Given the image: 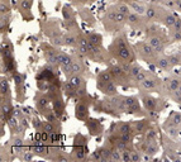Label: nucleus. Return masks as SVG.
I'll use <instances>...</instances> for the list:
<instances>
[{
	"label": "nucleus",
	"instance_id": "nucleus-29",
	"mask_svg": "<svg viewBox=\"0 0 181 162\" xmlns=\"http://www.w3.org/2000/svg\"><path fill=\"white\" fill-rule=\"evenodd\" d=\"M117 128V136L119 134H123V133H130V132H134L133 131V127H132V123H127V122H120L115 125Z\"/></svg>",
	"mask_w": 181,
	"mask_h": 162
},
{
	"label": "nucleus",
	"instance_id": "nucleus-38",
	"mask_svg": "<svg viewBox=\"0 0 181 162\" xmlns=\"http://www.w3.org/2000/svg\"><path fill=\"white\" fill-rule=\"evenodd\" d=\"M168 119H170L175 125L181 128V113L180 111H172L170 114V117H168Z\"/></svg>",
	"mask_w": 181,
	"mask_h": 162
},
{
	"label": "nucleus",
	"instance_id": "nucleus-28",
	"mask_svg": "<svg viewBox=\"0 0 181 162\" xmlns=\"http://www.w3.org/2000/svg\"><path fill=\"white\" fill-rule=\"evenodd\" d=\"M24 148V143H23V137L22 136H17L14 137V140L11 141V149L13 152H15L17 155H20Z\"/></svg>",
	"mask_w": 181,
	"mask_h": 162
},
{
	"label": "nucleus",
	"instance_id": "nucleus-10",
	"mask_svg": "<svg viewBox=\"0 0 181 162\" xmlns=\"http://www.w3.org/2000/svg\"><path fill=\"white\" fill-rule=\"evenodd\" d=\"M44 48V57L47 60L48 66L51 67H57L60 66V61H58V51L51 46H43Z\"/></svg>",
	"mask_w": 181,
	"mask_h": 162
},
{
	"label": "nucleus",
	"instance_id": "nucleus-52",
	"mask_svg": "<svg viewBox=\"0 0 181 162\" xmlns=\"http://www.w3.org/2000/svg\"><path fill=\"white\" fill-rule=\"evenodd\" d=\"M81 2H88V0H81ZM90 2H94V0H90Z\"/></svg>",
	"mask_w": 181,
	"mask_h": 162
},
{
	"label": "nucleus",
	"instance_id": "nucleus-30",
	"mask_svg": "<svg viewBox=\"0 0 181 162\" xmlns=\"http://www.w3.org/2000/svg\"><path fill=\"white\" fill-rule=\"evenodd\" d=\"M129 6L132 9V11H134V13H138L141 15H144V13H146V10H147V6L146 5H143L138 2H136V0H132V2L129 3Z\"/></svg>",
	"mask_w": 181,
	"mask_h": 162
},
{
	"label": "nucleus",
	"instance_id": "nucleus-14",
	"mask_svg": "<svg viewBox=\"0 0 181 162\" xmlns=\"http://www.w3.org/2000/svg\"><path fill=\"white\" fill-rule=\"evenodd\" d=\"M144 22L146 20H143V17L138 13H134V11H132L129 15H127V23L132 28H136V29L143 28Z\"/></svg>",
	"mask_w": 181,
	"mask_h": 162
},
{
	"label": "nucleus",
	"instance_id": "nucleus-40",
	"mask_svg": "<svg viewBox=\"0 0 181 162\" xmlns=\"http://www.w3.org/2000/svg\"><path fill=\"white\" fill-rule=\"evenodd\" d=\"M13 79H14L15 86H17V87H22L23 84H24V80H26V76H24L23 74H19V72H14Z\"/></svg>",
	"mask_w": 181,
	"mask_h": 162
},
{
	"label": "nucleus",
	"instance_id": "nucleus-34",
	"mask_svg": "<svg viewBox=\"0 0 181 162\" xmlns=\"http://www.w3.org/2000/svg\"><path fill=\"white\" fill-rule=\"evenodd\" d=\"M41 132H46L48 134L56 132V124L52 123V122H48V120L43 122V124H42V131Z\"/></svg>",
	"mask_w": 181,
	"mask_h": 162
},
{
	"label": "nucleus",
	"instance_id": "nucleus-47",
	"mask_svg": "<svg viewBox=\"0 0 181 162\" xmlns=\"http://www.w3.org/2000/svg\"><path fill=\"white\" fill-rule=\"evenodd\" d=\"M19 6L22 10H31L32 6V0H20Z\"/></svg>",
	"mask_w": 181,
	"mask_h": 162
},
{
	"label": "nucleus",
	"instance_id": "nucleus-27",
	"mask_svg": "<svg viewBox=\"0 0 181 162\" xmlns=\"http://www.w3.org/2000/svg\"><path fill=\"white\" fill-rule=\"evenodd\" d=\"M86 37H88V39H89L90 43H93L94 46H96V47L103 48V36H101L100 33H98V32H91V33L88 34Z\"/></svg>",
	"mask_w": 181,
	"mask_h": 162
},
{
	"label": "nucleus",
	"instance_id": "nucleus-17",
	"mask_svg": "<svg viewBox=\"0 0 181 162\" xmlns=\"http://www.w3.org/2000/svg\"><path fill=\"white\" fill-rule=\"evenodd\" d=\"M132 127L136 134H143L146 133L150 128V119H142V120H133Z\"/></svg>",
	"mask_w": 181,
	"mask_h": 162
},
{
	"label": "nucleus",
	"instance_id": "nucleus-2",
	"mask_svg": "<svg viewBox=\"0 0 181 162\" xmlns=\"http://www.w3.org/2000/svg\"><path fill=\"white\" fill-rule=\"evenodd\" d=\"M103 22H104V26L106 29L117 30L122 27L124 23H127V17L123 15L122 13H119L115 8H113V9H109L104 14Z\"/></svg>",
	"mask_w": 181,
	"mask_h": 162
},
{
	"label": "nucleus",
	"instance_id": "nucleus-50",
	"mask_svg": "<svg viewBox=\"0 0 181 162\" xmlns=\"http://www.w3.org/2000/svg\"><path fill=\"white\" fill-rule=\"evenodd\" d=\"M171 30H181V19L179 17L176 18V22H175L174 27L171 28Z\"/></svg>",
	"mask_w": 181,
	"mask_h": 162
},
{
	"label": "nucleus",
	"instance_id": "nucleus-54",
	"mask_svg": "<svg viewBox=\"0 0 181 162\" xmlns=\"http://www.w3.org/2000/svg\"><path fill=\"white\" fill-rule=\"evenodd\" d=\"M180 52H181V51H180Z\"/></svg>",
	"mask_w": 181,
	"mask_h": 162
},
{
	"label": "nucleus",
	"instance_id": "nucleus-39",
	"mask_svg": "<svg viewBox=\"0 0 181 162\" xmlns=\"http://www.w3.org/2000/svg\"><path fill=\"white\" fill-rule=\"evenodd\" d=\"M91 160H94V161H104V153H103V147H99V148H96L95 151L93 152V155H91V157H90Z\"/></svg>",
	"mask_w": 181,
	"mask_h": 162
},
{
	"label": "nucleus",
	"instance_id": "nucleus-23",
	"mask_svg": "<svg viewBox=\"0 0 181 162\" xmlns=\"http://www.w3.org/2000/svg\"><path fill=\"white\" fill-rule=\"evenodd\" d=\"M114 77L110 72V70H104V71H100L99 75H98V79H96V86L98 85H103V84H106L109 81H113Z\"/></svg>",
	"mask_w": 181,
	"mask_h": 162
},
{
	"label": "nucleus",
	"instance_id": "nucleus-8",
	"mask_svg": "<svg viewBox=\"0 0 181 162\" xmlns=\"http://www.w3.org/2000/svg\"><path fill=\"white\" fill-rule=\"evenodd\" d=\"M139 99H141V101L143 104L144 109H146L148 113H158L157 108H158V103L161 100H158L157 98L152 96L151 94H148L147 91L146 92H144V91L139 92Z\"/></svg>",
	"mask_w": 181,
	"mask_h": 162
},
{
	"label": "nucleus",
	"instance_id": "nucleus-6",
	"mask_svg": "<svg viewBox=\"0 0 181 162\" xmlns=\"http://www.w3.org/2000/svg\"><path fill=\"white\" fill-rule=\"evenodd\" d=\"M161 84H162V80L161 79H158L156 75H153V74H151V72H148V75H147V77L144 79V80H142L141 83L137 85L142 91H160L161 90Z\"/></svg>",
	"mask_w": 181,
	"mask_h": 162
},
{
	"label": "nucleus",
	"instance_id": "nucleus-18",
	"mask_svg": "<svg viewBox=\"0 0 181 162\" xmlns=\"http://www.w3.org/2000/svg\"><path fill=\"white\" fill-rule=\"evenodd\" d=\"M176 18L177 17H175L171 11H168V10H162V13H161V15H160V20L163 23V24L168 28V29H171L172 27H174V24H175V22H176Z\"/></svg>",
	"mask_w": 181,
	"mask_h": 162
},
{
	"label": "nucleus",
	"instance_id": "nucleus-7",
	"mask_svg": "<svg viewBox=\"0 0 181 162\" xmlns=\"http://www.w3.org/2000/svg\"><path fill=\"white\" fill-rule=\"evenodd\" d=\"M86 140L85 137H82L81 134L75 137L74 141V147H72V156L75 160H85L88 156V146H86Z\"/></svg>",
	"mask_w": 181,
	"mask_h": 162
},
{
	"label": "nucleus",
	"instance_id": "nucleus-3",
	"mask_svg": "<svg viewBox=\"0 0 181 162\" xmlns=\"http://www.w3.org/2000/svg\"><path fill=\"white\" fill-rule=\"evenodd\" d=\"M134 50H136V53L141 57L142 60H144V62L147 63H153L154 65V61L157 59V56L160 53H157L154 51V48L148 43V42H138L134 44Z\"/></svg>",
	"mask_w": 181,
	"mask_h": 162
},
{
	"label": "nucleus",
	"instance_id": "nucleus-9",
	"mask_svg": "<svg viewBox=\"0 0 181 162\" xmlns=\"http://www.w3.org/2000/svg\"><path fill=\"white\" fill-rule=\"evenodd\" d=\"M125 113L134 114V115H143L138 96H125Z\"/></svg>",
	"mask_w": 181,
	"mask_h": 162
},
{
	"label": "nucleus",
	"instance_id": "nucleus-26",
	"mask_svg": "<svg viewBox=\"0 0 181 162\" xmlns=\"http://www.w3.org/2000/svg\"><path fill=\"white\" fill-rule=\"evenodd\" d=\"M58 61H60V67H66V66H71L74 62V57L71 55H67L65 52L58 51Z\"/></svg>",
	"mask_w": 181,
	"mask_h": 162
},
{
	"label": "nucleus",
	"instance_id": "nucleus-4",
	"mask_svg": "<svg viewBox=\"0 0 181 162\" xmlns=\"http://www.w3.org/2000/svg\"><path fill=\"white\" fill-rule=\"evenodd\" d=\"M181 89V76L177 75H170L168 77L162 80V84H161V92L165 95L171 96L176 90Z\"/></svg>",
	"mask_w": 181,
	"mask_h": 162
},
{
	"label": "nucleus",
	"instance_id": "nucleus-36",
	"mask_svg": "<svg viewBox=\"0 0 181 162\" xmlns=\"http://www.w3.org/2000/svg\"><path fill=\"white\" fill-rule=\"evenodd\" d=\"M156 138H157V132L154 128H148V131L144 133V142L156 141Z\"/></svg>",
	"mask_w": 181,
	"mask_h": 162
},
{
	"label": "nucleus",
	"instance_id": "nucleus-25",
	"mask_svg": "<svg viewBox=\"0 0 181 162\" xmlns=\"http://www.w3.org/2000/svg\"><path fill=\"white\" fill-rule=\"evenodd\" d=\"M162 13V10H160L157 6H154V5H148L147 6V10H146V13H144V15H146V18L148 20H153V19H158L160 15Z\"/></svg>",
	"mask_w": 181,
	"mask_h": 162
},
{
	"label": "nucleus",
	"instance_id": "nucleus-49",
	"mask_svg": "<svg viewBox=\"0 0 181 162\" xmlns=\"http://www.w3.org/2000/svg\"><path fill=\"white\" fill-rule=\"evenodd\" d=\"M0 9H2V14H8V13H9L10 8H9L8 4H5V0H2V4H0Z\"/></svg>",
	"mask_w": 181,
	"mask_h": 162
},
{
	"label": "nucleus",
	"instance_id": "nucleus-37",
	"mask_svg": "<svg viewBox=\"0 0 181 162\" xmlns=\"http://www.w3.org/2000/svg\"><path fill=\"white\" fill-rule=\"evenodd\" d=\"M168 57H170V61L171 63L175 66H181V52L177 51L175 53H171V55H168Z\"/></svg>",
	"mask_w": 181,
	"mask_h": 162
},
{
	"label": "nucleus",
	"instance_id": "nucleus-41",
	"mask_svg": "<svg viewBox=\"0 0 181 162\" xmlns=\"http://www.w3.org/2000/svg\"><path fill=\"white\" fill-rule=\"evenodd\" d=\"M5 96H9V85H8V80L3 77L2 79V99H5Z\"/></svg>",
	"mask_w": 181,
	"mask_h": 162
},
{
	"label": "nucleus",
	"instance_id": "nucleus-19",
	"mask_svg": "<svg viewBox=\"0 0 181 162\" xmlns=\"http://www.w3.org/2000/svg\"><path fill=\"white\" fill-rule=\"evenodd\" d=\"M162 128H163V131L166 132V134H168L170 137H172V138H176V137H179V131H180V127H177V125H175L170 119H166V122L162 124Z\"/></svg>",
	"mask_w": 181,
	"mask_h": 162
},
{
	"label": "nucleus",
	"instance_id": "nucleus-5",
	"mask_svg": "<svg viewBox=\"0 0 181 162\" xmlns=\"http://www.w3.org/2000/svg\"><path fill=\"white\" fill-rule=\"evenodd\" d=\"M109 70H110V72H112V75L114 77V81H115L118 85H124V86L128 85V86H130V83L133 80L130 79V76L125 72V70L122 67V65H120L119 62L117 65L110 66Z\"/></svg>",
	"mask_w": 181,
	"mask_h": 162
},
{
	"label": "nucleus",
	"instance_id": "nucleus-53",
	"mask_svg": "<svg viewBox=\"0 0 181 162\" xmlns=\"http://www.w3.org/2000/svg\"><path fill=\"white\" fill-rule=\"evenodd\" d=\"M180 148H181V141H180Z\"/></svg>",
	"mask_w": 181,
	"mask_h": 162
},
{
	"label": "nucleus",
	"instance_id": "nucleus-20",
	"mask_svg": "<svg viewBox=\"0 0 181 162\" xmlns=\"http://www.w3.org/2000/svg\"><path fill=\"white\" fill-rule=\"evenodd\" d=\"M158 152V144L156 141H151V142H144V147H143V153L147 157L152 158L153 156H156Z\"/></svg>",
	"mask_w": 181,
	"mask_h": 162
},
{
	"label": "nucleus",
	"instance_id": "nucleus-13",
	"mask_svg": "<svg viewBox=\"0 0 181 162\" xmlns=\"http://www.w3.org/2000/svg\"><path fill=\"white\" fill-rule=\"evenodd\" d=\"M154 66L158 67L160 70H163V71H171L174 68V65L170 61V57L163 55V53H160L157 56V59L154 61Z\"/></svg>",
	"mask_w": 181,
	"mask_h": 162
},
{
	"label": "nucleus",
	"instance_id": "nucleus-22",
	"mask_svg": "<svg viewBox=\"0 0 181 162\" xmlns=\"http://www.w3.org/2000/svg\"><path fill=\"white\" fill-rule=\"evenodd\" d=\"M68 83L74 86L76 90H80L82 87H86V81L81 75H72L70 79H68Z\"/></svg>",
	"mask_w": 181,
	"mask_h": 162
},
{
	"label": "nucleus",
	"instance_id": "nucleus-12",
	"mask_svg": "<svg viewBox=\"0 0 181 162\" xmlns=\"http://www.w3.org/2000/svg\"><path fill=\"white\" fill-rule=\"evenodd\" d=\"M147 42L152 46L157 53H163L166 43H165V39L161 36H158V34H150L148 38H147Z\"/></svg>",
	"mask_w": 181,
	"mask_h": 162
},
{
	"label": "nucleus",
	"instance_id": "nucleus-42",
	"mask_svg": "<svg viewBox=\"0 0 181 162\" xmlns=\"http://www.w3.org/2000/svg\"><path fill=\"white\" fill-rule=\"evenodd\" d=\"M110 161H122V149H119L118 147H113L112 151V160Z\"/></svg>",
	"mask_w": 181,
	"mask_h": 162
},
{
	"label": "nucleus",
	"instance_id": "nucleus-21",
	"mask_svg": "<svg viewBox=\"0 0 181 162\" xmlns=\"http://www.w3.org/2000/svg\"><path fill=\"white\" fill-rule=\"evenodd\" d=\"M50 103H51L50 101V98H48L46 94H42V92H39V94L35 96V107H37V109L41 113L50 107Z\"/></svg>",
	"mask_w": 181,
	"mask_h": 162
},
{
	"label": "nucleus",
	"instance_id": "nucleus-11",
	"mask_svg": "<svg viewBox=\"0 0 181 162\" xmlns=\"http://www.w3.org/2000/svg\"><path fill=\"white\" fill-rule=\"evenodd\" d=\"M75 117L79 120L89 119V105L82 99H79V101L75 105Z\"/></svg>",
	"mask_w": 181,
	"mask_h": 162
},
{
	"label": "nucleus",
	"instance_id": "nucleus-1",
	"mask_svg": "<svg viewBox=\"0 0 181 162\" xmlns=\"http://www.w3.org/2000/svg\"><path fill=\"white\" fill-rule=\"evenodd\" d=\"M109 53L119 63H133L136 61V50L132 48L124 34L114 38L109 47Z\"/></svg>",
	"mask_w": 181,
	"mask_h": 162
},
{
	"label": "nucleus",
	"instance_id": "nucleus-24",
	"mask_svg": "<svg viewBox=\"0 0 181 162\" xmlns=\"http://www.w3.org/2000/svg\"><path fill=\"white\" fill-rule=\"evenodd\" d=\"M71 70H72V75H82L86 71V67L81 60L74 59V62L71 65Z\"/></svg>",
	"mask_w": 181,
	"mask_h": 162
},
{
	"label": "nucleus",
	"instance_id": "nucleus-44",
	"mask_svg": "<svg viewBox=\"0 0 181 162\" xmlns=\"http://www.w3.org/2000/svg\"><path fill=\"white\" fill-rule=\"evenodd\" d=\"M122 161L123 162H130L132 161V148H127L122 151Z\"/></svg>",
	"mask_w": 181,
	"mask_h": 162
},
{
	"label": "nucleus",
	"instance_id": "nucleus-15",
	"mask_svg": "<svg viewBox=\"0 0 181 162\" xmlns=\"http://www.w3.org/2000/svg\"><path fill=\"white\" fill-rule=\"evenodd\" d=\"M86 127L90 132L91 136H99L101 132H103V125L100 123V120L98 119H86Z\"/></svg>",
	"mask_w": 181,
	"mask_h": 162
},
{
	"label": "nucleus",
	"instance_id": "nucleus-33",
	"mask_svg": "<svg viewBox=\"0 0 181 162\" xmlns=\"http://www.w3.org/2000/svg\"><path fill=\"white\" fill-rule=\"evenodd\" d=\"M119 13H122L123 15H129L130 13H132V9H130V6H129V4H125V3H119V4H117L115 6H114Z\"/></svg>",
	"mask_w": 181,
	"mask_h": 162
},
{
	"label": "nucleus",
	"instance_id": "nucleus-35",
	"mask_svg": "<svg viewBox=\"0 0 181 162\" xmlns=\"http://www.w3.org/2000/svg\"><path fill=\"white\" fill-rule=\"evenodd\" d=\"M60 142H61V136H60V133L57 131L50 134V138H48V144L57 146V144H60Z\"/></svg>",
	"mask_w": 181,
	"mask_h": 162
},
{
	"label": "nucleus",
	"instance_id": "nucleus-16",
	"mask_svg": "<svg viewBox=\"0 0 181 162\" xmlns=\"http://www.w3.org/2000/svg\"><path fill=\"white\" fill-rule=\"evenodd\" d=\"M96 87H98L103 92V94H105L108 96H114V95H117V92H118L117 83L114 80L109 81V83H106V84H103V85H98Z\"/></svg>",
	"mask_w": 181,
	"mask_h": 162
},
{
	"label": "nucleus",
	"instance_id": "nucleus-51",
	"mask_svg": "<svg viewBox=\"0 0 181 162\" xmlns=\"http://www.w3.org/2000/svg\"><path fill=\"white\" fill-rule=\"evenodd\" d=\"M174 5H175V9L181 11V0H174Z\"/></svg>",
	"mask_w": 181,
	"mask_h": 162
},
{
	"label": "nucleus",
	"instance_id": "nucleus-43",
	"mask_svg": "<svg viewBox=\"0 0 181 162\" xmlns=\"http://www.w3.org/2000/svg\"><path fill=\"white\" fill-rule=\"evenodd\" d=\"M64 15H65V18H66L67 22H74L75 15H74V13H72V10H71L70 6H65L64 8Z\"/></svg>",
	"mask_w": 181,
	"mask_h": 162
},
{
	"label": "nucleus",
	"instance_id": "nucleus-32",
	"mask_svg": "<svg viewBox=\"0 0 181 162\" xmlns=\"http://www.w3.org/2000/svg\"><path fill=\"white\" fill-rule=\"evenodd\" d=\"M42 114L46 117V120H48V122H52V123H56L57 122V119H58V115H57V113L55 111V109H46V110H43L42 111Z\"/></svg>",
	"mask_w": 181,
	"mask_h": 162
},
{
	"label": "nucleus",
	"instance_id": "nucleus-48",
	"mask_svg": "<svg viewBox=\"0 0 181 162\" xmlns=\"http://www.w3.org/2000/svg\"><path fill=\"white\" fill-rule=\"evenodd\" d=\"M175 103H177V104H181V89H179V90H176L174 94L170 96Z\"/></svg>",
	"mask_w": 181,
	"mask_h": 162
},
{
	"label": "nucleus",
	"instance_id": "nucleus-31",
	"mask_svg": "<svg viewBox=\"0 0 181 162\" xmlns=\"http://www.w3.org/2000/svg\"><path fill=\"white\" fill-rule=\"evenodd\" d=\"M64 44L68 46V47H76L77 46V37L72 33H66L64 36Z\"/></svg>",
	"mask_w": 181,
	"mask_h": 162
},
{
	"label": "nucleus",
	"instance_id": "nucleus-45",
	"mask_svg": "<svg viewBox=\"0 0 181 162\" xmlns=\"http://www.w3.org/2000/svg\"><path fill=\"white\" fill-rule=\"evenodd\" d=\"M142 153L138 149H132V162H139L142 161Z\"/></svg>",
	"mask_w": 181,
	"mask_h": 162
},
{
	"label": "nucleus",
	"instance_id": "nucleus-46",
	"mask_svg": "<svg viewBox=\"0 0 181 162\" xmlns=\"http://www.w3.org/2000/svg\"><path fill=\"white\" fill-rule=\"evenodd\" d=\"M170 38L172 42L181 41V30H171L170 32Z\"/></svg>",
	"mask_w": 181,
	"mask_h": 162
}]
</instances>
